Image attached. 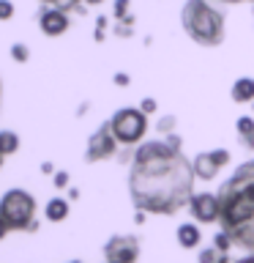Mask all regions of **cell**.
Segmentation results:
<instances>
[{
    "label": "cell",
    "instance_id": "83f0119b",
    "mask_svg": "<svg viewBox=\"0 0 254 263\" xmlns=\"http://www.w3.org/2000/svg\"><path fill=\"white\" fill-rule=\"evenodd\" d=\"M216 3H224V6H238V3H254V0H216Z\"/></svg>",
    "mask_w": 254,
    "mask_h": 263
},
{
    "label": "cell",
    "instance_id": "52a82bcc",
    "mask_svg": "<svg viewBox=\"0 0 254 263\" xmlns=\"http://www.w3.org/2000/svg\"><path fill=\"white\" fill-rule=\"evenodd\" d=\"M107 263H137L139 260V238L131 233H115L104 244Z\"/></svg>",
    "mask_w": 254,
    "mask_h": 263
},
{
    "label": "cell",
    "instance_id": "e575fe53",
    "mask_svg": "<svg viewBox=\"0 0 254 263\" xmlns=\"http://www.w3.org/2000/svg\"><path fill=\"white\" fill-rule=\"evenodd\" d=\"M104 263H107V260H104Z\"/></svg>",
    "mask_w": 254,
    "mask_h": 263
},
{
    "label": "cell",
    "instance_id": "d6986e66",
    "mask_svg": "<svg viewBox=\"0 0 254 263\" xmlns=\"http://www.w3.org/2000/svg\"><path fill=\"white\" fill-rule=\"evenodd\" d=\"M213 247H219L221 252H229V247H232V238H229L224 230H219V233L213 236Z\"/></svg>",
    "mask_w": 254,
    "mask_h": 263
},
{
    "label": "cell",
    "instance_id": "5b68a950",
    "mask_svg": "<svg viewBox=\"0 0 254 263\" xmlns=\"http://www.w3.org/2000/svg\"><path fill=\"white\" fill-rule=\"evenodd\" d=\"M110 129L115 140L126 148H134L145 140L147 135V115L139 107H120L110 118Z\"/></svg>",
    "mask_w": 254,
    "mask_h": 263
},
{
    "label": "cell",
    "instance_id": "4fadbf2b",
    "mask_svg": "<svg viewBox=\"0 0 254 263\" xmlns=\"http://www.w3.org/2000/svg\"><path fill=\"white\" fill-rule=\"evenodd\" d=\"M44 217L49 222H63L69 217V200H66V197H49L47 205H44Z\"/></svg>",
    "mask_w": 254,
    "mask_h": 263
},
{
    "label": "cell",
    "instance_id": "e0dca14e",
    "mask_svg": "<svg viewBox=\"0 0 254 263\" xmlns=\"http://www.w3.org/2000/svg\"><path fill=\"white\" fill-rule=\"evenodd\" d=\"M235 129H238V137H246L254 132V118L251 115H241V118L235 121Z\"/></svg>",
    "mask_w": 254,
    "mask_h": 263
},
{
    "label": "cell",
    "instance_id": "9c48e42d",
    "mask_svg": "<svg viewBox=\"0 0 254 263\" xmlns=\"http://www.w3.org/2000/svg\"><path fill=\"white\" fill-rule=\"evenodd\" d=\"M38 28L47 39H60L71 28V14L60 6H41L38 11Z\"/></svg>",
    "mask_w": 254,
    "mask_h": 263
},
{
    "label": "cell",
    "instance_id": "7a4b0ae2",
    "mask_svg": "<svg viewBox=\"0 0 254 263\" xmlns=\"http://www.w3.org/2000/svg\"><path fill=\"white\" fill-rule=\"evenodd\" d=\"M216 195L221 203V230L235 247L254 252V159L238 164Z\"/></svg>",
    "mask_w": 254,
    "mask_h": 263
},
{
    "label": "cell",
    "instance_id": "1f68e13d",
    "mask_svg": "<svg viewBox=\"0 0 254 263\" xmlns=\"http://www.w3.org/2000/svg\"><path fill=\"white\" fill-rule=\"evenodd\" d=\"M0 102H3V80H0Z\"/></svg>",
    "mask_w": 254,
    "mask_h": 263
},
{
    "label": "cell",
    "instance_id": "5bb4252c",
    "mask_svg": "<svg viewBox=\"0 0 254 263\" xmlns=\"http://www.w3.org/2000/svg\"><path fill=\"white\" fill-rule=\"evenodd\" d=\"M19 145H22V140L14 129H0V154L14 156L16 151H19Z\"/></svg>",
    "mask_w": 254,
    "mask_h": 263
},
{
    "label": "cell",
    "instance_id": "4316f807",
    "mask_svg": "<svg viewBox=\"0 0 254 263\" xmlns=\"http://www.w3.org/2000/svg\"><path fill=\"white\" fill-rule=\"evenodd\" d=\"M8 233H11V230H8V225H6V219L0 217V241H3V238H6Z\"/></svg>",
    "mask_w": 254,
    "mask_h": 263
},
{
    "label": "cell",
    "instance_id": "6da1fadb",
    "mask_svg": "<svg viewBox=\"0 0 254 263\" xmlns=\"http://www.w3.org/2000/svg\"><path fill=\"white\" fill-rule=\"evenodd\" d=\"M194 167L183 156V143L172 135L134 148L129 164V195L137 211L172 217L194 197Z\"/></svg>",
    "mask_w": 254,
    "mask_h": 263
},
{
    "label": "cell",
    "instance_id": "ba28073f",
    "mask_svg": "<svg viewBox=\"0 0 254 263\" xmlns=\"http://www.w3.org/2000/svg\"><path fill=\"white\" fill-rule=\"evenodd\" d=\"M229 164V151L227 148H213V151H200L192 159L194 176L200 181H213L221 173V167Z\"/></svg>",
    "mask_w": 254,
    "mask_h": 263
},
{
    "label": "cell",
    "instance_id": "f1b7e54d",
    "mask_svg": "<svg viewBox=\"0 0 254 263\" xmlns=\"http://www.w3.org/2000/svg\"><path fill=\"white\" fill-rule=\"evenodd\" d=\"M232 263H254V252L243 255V258H238V260H232Z\"/></svg>",
    "mask_w": 254,
    "mask_h": 263
},
{
    "label": "cell",
    "instance_id": "8fae6325",
    "mask_svg": "<svg viewBox=\"0 0 254 263\" xmlns=\"http://www.w3.org/2000/svg\"><path fill=\"white\" fill-rule=\"evenodd\" d=\"M235 104H254V77H238L229 90Z\"/></svg>",
    "mask_w": 254,
    "mask_h": 263
},
{
    "label": "cell",
    "instance_id": "484cf974",
    "mask_svg": "<svg viewBox=\"0 0 254 263\" xmlns=\"http://www.w3.org/2000/svg\"><path fill=\"white\" fill-rule=\"evenodd\" d=\"M238 140H241V145H243V148L254 151V132H251V135H246V137H238Z\"/></svg>",
    "mask_w": 254,
    "mask_h": 263
},
{
    "label": "cell",
    "instance_id": "8992f818",
    "mask_svg": "<svg viewBox=\"0 0 254 263\" xmlns=\"http://www.w3.org/2000/svg\"><path fill=\"white\" fill-rule=\"evenodd\" d=\"M118 140H115L112 129H110V121H104L98 132H93L88 140V151H85V162L93 164V162H104V159H118Z\"/></svg>",
    "mask_w": 254,
    "mask_h": 263
},
{
    "label": "cell",
    "instance_id": "836d02e7",
    "mask_svg": "<svg viewBox=\"0 0 254 263\" xmlns=\"http://www.w3.org/2000/svg\"><path fill=\"white\" fill-rule=\"evenodd\" d=\"M69 263H82V260H69Z\"/></svg>",
    "mask_w": 254,
    "mask_h": 263
},
{
    "label": "cell",
    "instance_id": "cb8c5ba5",
    "mask_svg": "<svg viewBox=\"0 0 254 263\" xmlns=\"http://www.w3.org/2000/svg\"><path fill=\"white\" fill-rule=\"evenodd\" d=\"M52 184H55L57 189H66V186H69V173H66V170H57L55 176H52Z\"/></svg>",
    "mask_w": 254,
    "mask_h": 263
},
{
    "label": "cell",
    "instance_id": "30bf717a",
    "mask_svg": "<svg viewBox=\"0 0 254 263\" xmlns=\"http://www.w3.org/2000/svg\"><path fill=\"white\" fill-rule=\"evenodd\" d=\"M188 211L197 222L202 225H213L221 219V203L216 192H194V197L188 200Z\"/></svg>",
    "mask_w": 254,
    "mask_h": 263
},
{
    "label": "cell",
    "instance_id": "ac0fdd59",
    "mask_svg": "<svg viewBox=\"0 0 254 263\" xmlns=\"http://www.w3.org/2000/svg\"><path fill=\"white\" fill-rule=\"evenodd\" d=\"M11 58H14L16 63H28V61H30L28 44H19V41H16V44H11Z\"/></svg>",
    "mask_w": 254,
    "mask_h": 263
},
{
    "label": "cell",
    "instance_id": "277c9868",
    "mask_svg": "<svg viewBox=\"0 0 254 263\" xmlns=\"http://www.w3.org/2000/svg\"><path fill=\"white\" fill-rule=\"evenodd\" d=\"M36 211H38V203L28 189H8L0 197V217L6 219V225L11 233H28V230H38V222H36Z\"/></svg>",
    "mask_w": 254,
    "mask_h": 263
},
{
    "label": "cell",
    "instance_id": "2e32d148",
    "mask_svg": "<svg viewBox=\"0 0 254 263\" xmlns=\"http://www.w3.org/2000/svg\"><path fill=\"white\" fill-rule=\"evenodd\" d=\"M112 16H115V22L129 20L131 16V0H115L112 3Z\"/></svg>",
    "mask_w": 254,
    "mask_h": 263
},
{
    "label": "cell",
    "instance_id": "3957f363",
    "mask_svg": "<svg viewBox=\"0 0 254 263\" xmlns=\"http://www.w3.org/2000/svg\"><path fill=\"white\" fill-rule=\"evenodd\" d=\"M180 28L194 44L219 47L227 36V16L216 0H186L180 8Z\"/></svg>",
    "mask_w": 254,
    "mask_h": 263
},
{
    "label": "cell",
    "instance_id": "d4e9b609",
    "mask_svg": "<svg viewBox=\"0 0 254 263\" xmlns=\"http://www.w3.org/2000/svg\"><path fill=\"white\" fill-rule=\"evenodd\" d=\"M112 80H115V85H123V88H126L129 82H131V77H129V74H123V71H118Z\"/></svg>",
    "mask_w": 254,
    "mask_h": 263
},
{
    "label": "cell",
    "instance_id": "603a6c76",
    "mask_svg": "<svg viewBox=\"0 0 254 263\" xmlns=\"http://www.w3.org/2000/svg\"><path fill=\"white\" fill-rule=\"evenodd\" d=\"M139 110H142L145 115H153L156 110H159V104H156V99H153V96H145L142 102H139Z\"/></svg>",
    "mask_w": 254,
    "mask_h": 263
},
{
    "label": "cell",
    "instance_id": "7402d4cb",
    "mask_svg": "<svg viewBox=\"0 0 254 263\" xmlns=\"http://www.w3.org/2000/svg\"><path fill=\"white\" fill-rule=\"evenodd\" d=\"M14 11H16V8H14L11 0H0V22H8L14 16Z\"/></svg>",
    "mask_w": 254,
    "mask_h": 263
},
{
    "label": "cell",
    "instance_id": "44dd1931",
    "mask_svg": "<svg viewBox=\"0 0 254 263\" xmlns=\"http://www.w3.org/2000/svg\"><path fill=\"white\" fill-rule=\"evenodd\" d=\"M107 25H110L107 16H98V20H96V30H93V39L96 41H104L107 39Z\"/></svg>",
    "mask_w": 254,
    "mask_h": 263
},
{
    "label": "cell",
    "instance_id": "ffe728a7",
    "mask_svg": "<svg viewBox=\"0 0 254 263\" xmlns=\"http://www.w3.org/2000/svg\"><path fill=\"white\" fill-rule=\"evenodd\" d=\"M175 123H178V118H175V115H164V118L159 121V132H161L164 137H167V135H172V129H175Z\"/></svg>",
    "mask_w": 254,
    "mask_h": 263
},
{
    "label": "cell",
    "instance_id": "4dcf8cb0",
    "mask_svg": "<svg viewBox=\"0 0 254 263\" xmlns=\"http://www.w3.org/2000/svg\"><path fill=\"white\" fill-rule=\"evenodd\" d=\"M101 3H107V0H85V6H101Z\"/></svg>",
    "mask_w": 254,
    "mask_h": 263
},
{
    "label": "cell",
    "instance_id": "9a60e30c",
    "mask_svg": "<svg viewBox=\"0 0 254 263\" xmlns=\"http://www.w3.org/2000/svg\"><path fill=\"white\" fill-rule=\"evenodd\" d=\"M200 263H232L229 260V252H221L219 247H205V250H200Z\"/></svg>",
    "mask_w": 254,
    "mask_h": 263
},
{
    "label": "cell",
    "instance_id": "7c38bea8",
    "mask_svg": "<svg viewBox=\"0 0 254 263\" xmlns=\"http://www.w3.org/2000/svg\"><path fill=\"white\" fill-rule=\"evenodd\" d=\"M175 236H178V244L183 247V250H197L200 241H202V233H200V228H197L194 222H183V225H178Z\"/></svg>",
    "mask_w": 254,
    "mask_h": 263
},
{
    "label": "cell",
    "instance_id": "d6a6232c",
    "mask_svg": "<svg viewBox=\"0 0 254 263\" xmlns=\"http://www.w3.org/2000/svg\"><path fill=\"white\" fill-rule=\"evenodd\" d=\"M3 159H6V156H3V154H0V167H3Z\"/></svg>",
    "mask_w": 254,
    "mask_h": 263
},
{
    "label": "cell",
    "instance_id": "f546056e",
    "mask_svg": "<svg viewBox=\"0 0 254 263\" xmlns=\"http://www.w3.org/2000/svg\"><path fill=\"white\" fill-rule=\"evenodd\" d=\"M38 3H41V6H60L63 0H38Z\"/></svg>",
    "mask_w": 254,
    "mask_h": 263
}]
</instances>
